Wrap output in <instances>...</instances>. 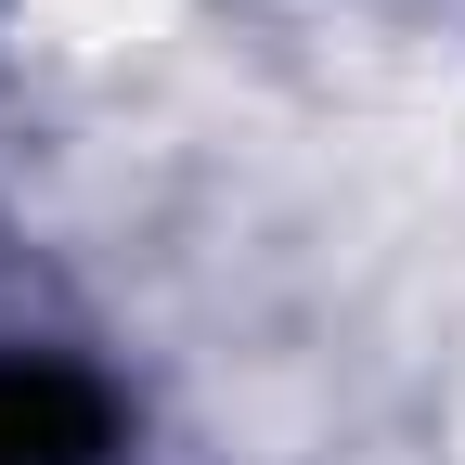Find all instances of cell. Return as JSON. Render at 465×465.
<instances>
[{
  "mask_svg": "<svg viewBox=\"0 0 465 465\" xmlns=\"http://www.w3.org/2000/svg\"><path fill=\"white\" fill-rule=\"evenodd\" d=\"M116 452V401L78 362H0V465H104Z\"/></svg>",
  "mask_w": 465,
  "mask_h": 465,
  "instance_id": "1",
  "label": "cell"
}]
</instances>
